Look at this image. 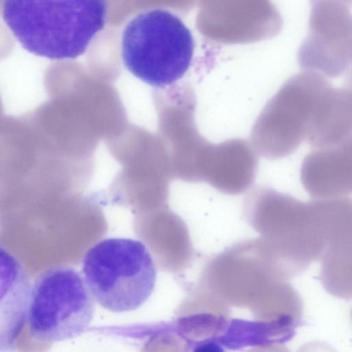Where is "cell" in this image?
I'll list each match as a JSON object with an SVG mask.
<instances>
[{"mask_svg": "<svg viewBox=\"0 0 352 352\" xmlns=\"http://www.w3.org/2000/svg\"><path fill=\"white\" fill-rule=\"evenodd\" d=\"M107 0H3V17L28 52L50 60L75 59L103 29Z\"/></svg>", "mask_w": 352, "mask_h": 352, "instance_id": "cell-1", "label": "cell"}, {"mask_svg": "<svg viewBox=\"0 0 352 352\" xmlns=\"http://www.w3.org/2000/svg\"><path fill=\"white\" fill-rule=\"evenodd\" d=\"M195 51L192 32L175 13L164 8L142 11L126 25L121 56L128 71L150 86L164 88L182 78Z\"/></svg>", "mask_w": 352, "mask_h": 352, "instance_id": "cell-2", "label": "cell"}, {"mask_svg": "<svg viewBox=\"0 0 352 352\" xmlns=\"http://www.w3.org/2000/svg\"><path fill=\"white\" fill-rule=\"evenodd\" d=\"M82 276L95 301L107 310L120 313L137 309L148 299L157 272L142 241L109 238L86 252Z\"/></svg>", "mask_w": 352, "mask_h": 352, "instance_id": "cell-3", "label": "cell"}, {"mask_svg": "<svg viewBox=\"0 0 352 352\" xmlns=\"http://www.w3.org/2000/svg\"><path fill=\"white\" fill-rule=\"evenodd\" d=\"M94 310L95 300L81 273L69 266L52 268L31 285L30 333L46 343L75 338L88 329Z\"/></svg>", "mask_w": 352, "mask_h": 352, "instance_id": "cell-4", "label": "cell"}, {"mask_svg": "<svg viewBox=\"0 0 352 352\" xmlns=\"http://www.w3.org/2000/svg\"><path fill=\"white\" fill-rule=\"evenodd\" d=\"M331 87L314 71L287 80L254 123L251 140L255 151L270 160L293 153L307 138L318 104Z\"/></svg>", "mask_w": 352, "mask_h": 352, "instance_id": "cell-5", "label": "cell"}, {"mask_svg": "<svg viewBox=\"0 0 352 352\" xmlns=\"http://www.w3.org/2000/svg\"><path fill=\"white\" fill-rule=\"evenodd\" d=\"M30 292L31 284L21 264L0 248V352L15 350L28 318Z\"/></svg>", "mask_w": 352, "mask_h": 352, "instance_id": "cell-6", "label": "cell"}, {"mask_svg": "<svg viewBox=\"0 0 352 352\" xmlns=\"http://www.w3.org/2000/svg\"><path fill=\"white\" fill-rule=\"evenodd\" d=\"M301 179L310 193L318 196L351 191V138L309 153L302 166Z\"/></svg>", "mask_w": 352, "mask_h": 352, "instance_id": "cell-7", "label": "cell"}, {"mask_svg": "<svg viewBox=\"0 0 352 352\" xmlns=\"http://www.w3.org/2000/svg\"><path fill=\"white\" fill-rule=\"evenodd\" d=\"M211 183L225 193L238 194L254 180L258 157L252 145L232 139L212 147Z\"/></svg>", "mask_w": 352, "mask_h": 352, "instance_id": "cell-8", "label": "cell"}, {"mask_svg": "<svg viewBox=\"0 0 352 352\" xmlns=\"http://www.w3.org/2000/svg\"><path fill=\"white\" fill-rule=\"evenodd\" d=\"M351 92L331 87L318 107L307 141L315 148L335 146L351 138Z\"/></svg>", "mask_w": 352, "mask_h": 352, "instance_id": "cell-9", "label": "cell"}, {"mask_svg": "<svg viewBox=\"0 0 352 352\" xmlns=\"http://www.w3.org/2000/svg\"><path fill=\"white\" fill-rule=\"evenodd\" d=\"M3 116V107H2V104H1V98H0V119Z\"/></svg>", "mask_w": 352, "mask_h": 352, "instance_id": "cell-10", "label": "cell"}]
</instances>
